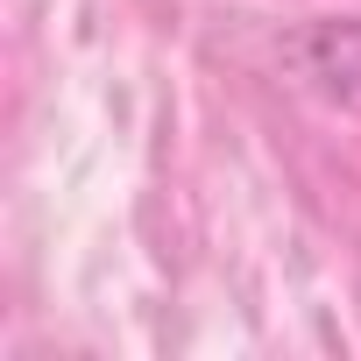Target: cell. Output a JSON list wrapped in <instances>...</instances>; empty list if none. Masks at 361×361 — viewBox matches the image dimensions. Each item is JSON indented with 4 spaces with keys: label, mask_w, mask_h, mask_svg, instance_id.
I'll return each instance as SVG.
<instances>
[{
    "label": "cell",
    "mask_w": 361,
    "mask_h": 361,
    "mask_svg": "<svg viewBox=\"0 0 361 361\" xmlns=\"http://www.w3.org/2000/svg\"><path fill=\"white\" fill-rule=\"evenodd\" d=\"M305 64H312V71H319L333 92L361 99V22H326V29H312Z\"/></svg>",
    "instance_id": "obj_1"
}]
</instances>
